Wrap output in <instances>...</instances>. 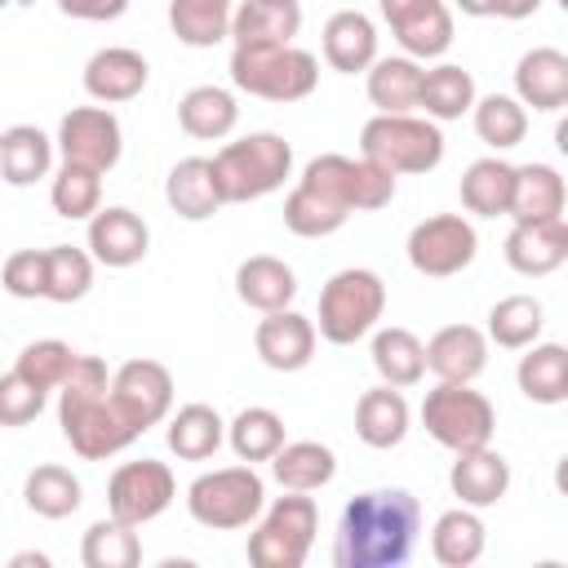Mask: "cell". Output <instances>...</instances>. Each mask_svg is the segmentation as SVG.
<instances>
[{"instance_id": "cell-51", "label": "cell", "mask_w": 568, "mask_h": 568, "mask_svg": "<svg viewBox=\"0 0 568 568\" xmlns=\"http://www.w3.org/2000/svg\"><path fill=\"white\" fill-rule=\"evenodd\" d=\"M541 9V0H493V13L506 18V22H519V18H532Z\"/></svg>"}, {"instance_id": "cell-23", "label": "cell", "mask_w": 568, "mask_h": 568, "mask_svg": "<svg viewBox=\"0 0 568 568\" xmlns=\"http://www.w3.org/2000/svg\"><path fill=\"white\" fill-rule=\"evenodd\" d=\"M164 200L178 217L186 222H204L213 217L226 200H222V186H217V173H213V160L209 155H186L169 169L164 178Z\"/></svg>"}, {"instance_id": "cell-35", "label": "cell", "mask_w": 568, "mask_h": 568, "mask_svg": "<svg viewBox=\"0 0 568 568\" xmlns=\"http://www.w3.org/2000/svg\"><path fill=\"white\" fill-rule=\"evenodd\" d=\"M519 355L515 382L532 404H564L568 399V351L559 342H532Z\"/></svg>"}, {"instance_id": "cell-5", "label": "cell", "mask_w": 568, "mask_h": 568, "mask_svg": "<svg viewBox=\"0 0 568 568\" xmlns=\"http://www.w3.org/2000/svg\"><path fill=\"white\" fill-rule=\"evenodd\" d=\"M213 173H217L226 204H248V200H262L284 186V178L293 173V146L280 133L257 129V133L226 142L213 155Z\"/></svg>"}, {"instance_id": "cell-52", "label": "cell", "mask_w": 568, "mask_h": 568, "mask_svg": "<svg viewBox=\"0 0 568 568\" xmlns=\"http://www.w3.org/2000/svg\"><path fill=\"white\" fill-rule=\"evenodd\" d=\"M466 18H493V0H453Z\"/></svg>"}, {"instance_id": "cell-8", "label": "cell", "mask_w": 568, "mask_h": 568, "mask_svg": "<svg viewBox=\"0 0 568 568\" xmlns=\"http://www.w3.org/2000/svg\"><path fill=\"white\" fill-rule=\"evenodd\" d=\"M266 506V484L262 475L244 462V466H217L204 470L200 479H191L186 488V510L200 528L213 532H231V528H248Z\"/></svg>"}, {"instance_id": "cell-11", "label": "cell", "mask_w": 568, "mask_h": 568, "mask_svg": "<svg viewBox=\"0 0 568 568\" xmlns=\"http://www.w3.org/2000/svg\"><path fill=\"white\" fill-rule=\"evenodd\" d=\"M173 497H178V479L155 457L124 462L106 479V515L120 519V524H129V528H142V524L160 519L173 506Z\"/></svg>"}, {"instance_id": "cell-17", "label": "cell", "mask_w": 568, "mask_h": 568, "mask_svg": "<svg viewBox=\"0 0 568 568\" xmlns=\"http://www.w3.org/2000/svg\"><path fill=\"white\" fill-rule=\"evenodd\" d=\"M151 248V231L146 222L124 209V204H106L89 217V257L111 266V271H124V266H138Z\"/></svg>"}, {"instance_id": "cell-16", "label": "cell", "mask_w": 568, "mask_h": 568, "mask_svg": "<svg viewBox=\"0 0 568 568\" xmlns=\"http://www.w3.org/2000/svg\"><path fill=\"white\" fill-rule=\"evenodd\" d=\"M253 351L266 368L275 373H297L315 359V320H306L302 311L284 306V311H266L253 328Z\"/></svg>"}, {"instance_id": "cell-27", "label": "cell", "mask_w": 568, "mask_h": 568, "mask_svg": "<svg viewBox=\"0 0 568 568\" xmlns=\"http://www.w3.org/2000/svg\"><path fill=\"white\" fill-rule=\"evenodd\" d=\"M302 27L297 0H240L231 9V40L235 44H293Z\"/></svg>"}, {"instance_id": "cell-9", "label": "cell", "mask_w": 568, "mask_h": 568, "mask_svg": "<svg viewBox=\"0 0 568 568\" xmlns=\"http://www.w3.org/2000/svg\"><path fill=\"white\" fill-rule=\"evenodd\" d=\"M320 532V506L306 493L284 488L248 532V564L253 568H302Z\"/></svg>"}, {"instance_id": "cell-45", "label": "cell", "mask_w": 568, "mask_h": 568, "mask_svg": "<svg viewBox=\"0 0 568 568\" xmlns=\"http://www.w3.org/2000/svg\"><path fill=\"white\" fill-rule=\"evenodd\" d=\"M89 288H93V257L75 244H49L44 248V297L58 306H71Z\"/></svg>"}, {"instance_id": "cell-44", "label": "cell", "mask_w": 568, "mask_h": 568, "mask_svg": "<svg viewBox=\"0 0 568 568\" xmlns=\"http://www.w3.org/2000/svg\"><path fill=\"white\" fill-rule=\"evenodd\" d=\"M80 559L84 568H138L142 564V541H138V528L120 524V519H93L84 528V541H80Z\"/></svg>"}, {"instance_id": "cell-15", "label": "cell", "mask_w": 568, "mask_h": 568, "mask_svg": "<svg viewBox=\"0 0 568 568\" xmlns=\"http://www.w3.org/2000/svg\"><path fill=\"white\" fill-rule=\"evenodd\" d=\"M390 36L399 40V49L417 62L448 53L453 44V9L444 0H377Z\"/></svg>"}, {"instance_id": "cell-43", "label": "cell", "mask_w": 568, "mask_h": 568, "mask_svg": "<svg viewBox=\"0 0 568 568\" xmlns=\"http://www.w3.org/2000/svg\"><path fill=\"white\" fill-rule=\"evenodd\" d=\"M470 120H475V133L484 146L493 151H510L528 138V106L510 93H488V98H475L470 106Z\"/></svg>"}, {"instance_id": "cell-34", "label": "cell", "mask_w": 568, "mask_h": 568, "mask_svg": "<svg viewBox=\"0 0 568 568\" xmlns=\"http://www.w3.org/2000/svg\"><path fill=\"white\" fill-rule=\"evenodd\" d=\"M364 89H368V102L386 115H399V111H417V89H422V62L399 53V58H373V67L364 71Z\"/></svg>"}, {"instance_id": "cell-53", "label": "cell", "mask_w": 568, "mask_h": 568, "mask_svg": "<svg viewBox=\"0 0 568 568\" xmlns=\"http://www.w3.org/2000/svg\"><path fill=\"white\" fill-rule=\"evenodd\" d=\"M22 564H36V568H49V555H40V550H22V555H13V568H22Z\"/></svg>"}, {"instance_id": "cell-6", "label": "cell", "mask_w": 568, "mask_h": 568, "mask_svg": "<svg viewBox=\"0 0 568 568\" xmlns=\"http://www.w3.org/2000/svg\"><path fill=\"white\" fill-rule=\"evenodd\" d=\"M359 155L373 160L377 169H386L390 178L430 173L444 160V133L426 115H413V111L386 115V111H377L359 129Z\"/></svg>"}, {"instance_id": "cell-22", "label": "cell", "mask_w": 568, "mask_h": 568, "mask_svg": "<svg viewBox=\"0 0 568 568\" xmlns=\"http://www.w3.org/2000/svg\"><path fill=\"white\" fill-rule=\"evenodd\" d=\"M515 98L532 111H559L568 102V53L537 44L515 62Z\"/></svg>"}, {"instance_id": "cell-30", "label": "cell", "mask_w": 568, "mask_h": 568, "mask_svg": "<svg viewBox=\"0 0 568 568\" xmlns=\"http://www.w3.org/2000/svg\"><path fill=\"white\" fill-rule=\"evenodd\" d=\"M53 164V138L36 124H9L0 133V178L9 186H36L49 178Z\"/></svg>"}, {"instance_id": "cell-20", "label": "cell", "mask_w": 568, "mask_h": 568, "mask_svg": "<svg viewBox=\"0 0 568 568\" xmlns=\"http://www.w3.org/2000/svg\"><path fill=\"white\" fill-rule=\"evenodd\" d=\"M506 262H510V271H519L528 280L555 275L568 262V222L564 217L515 222L506 235Z\"/></svg>"}, {"instance_id": "cell-39", "label": "cell", "mask_w": 568, "mask_h": 568, "mask_svg": "<svg viewBox=\"0 0 568 568\" xmlns=\"http://www.w3.org/2000/svg\"><path fill=\"white\" fill-rule=\"evenodd\" d=\"M510 182H515V164H506L501 155H484L462 173V204L475 217H506L510 209Z\"/></svg>"}, {"instance_id": "cell-28", "label": "cell", "mask_w": 568, "mask_h": 568, "mask_svg": "<svg viewBox=\"0 0 568 568\" xmlns=\"http://www.w3.org/2000/svg\"><path fill=\"white\" fill-rule=\"evenodd\" d=\"M408 422H413V413H408V399L399 395V386H386L382 382V386L364 390L359 404H355V435L368 448H395V444H404Z\"/></svg>"}, {"instance_id": "cell-19", "label": "cell", "mask_w": 568, "mask_h": 568, "mask_svg": "<svg viewBox=\"0 0 568 568\" xmlns=\"http://www.w3.org/2000/svg\"><path fill=\"white\" fill-rule=\"evenodd\" d=\"M448 488L462 506L470 510H484V506H497L510 488V462L493 448V444H479V448H462L453 453V466H448Z\"/></svg>"}, {"instance_id": "cell-14", "label": "cell", "mask_w": 568, "mask_h": 568, "mask_svg": "<svg viewBox=\"0 0 568 568\" xmlns=\"http://www.w3.org/2000/svg\"><path fill=\"white\" fill-rule=\"evenodd\" d=\"M111 399L124 413V422L142 435L160 426L173 408V373L160 359H124L111 373Z\"/></svg>"}, {"instance_id": "cell-32", "label": "cell", "mask_w": 568, "mask_h": 568, "mask_svg": "<svg viewBox=\"0 0 568 568\" xmlns=\"http://www.w3.org/2000/svg\"><path fill=\"white\" fill-rule=\"evenodd\" d=\"M475 75L457 62H439L430 71H422V89H417V106L426 111V120L444 124V120H462L475 106Z\"/></svg>"}, {"instance_id": "cell-13", "label": "cell", "mask_w": 568, "mask_h": 568, "mask_svg": "<svg viewBox=\"0 0 568 568\" xmlns=\"http://www.w3.org/2000/svg\"><path fill=\"white\" fill-rule=\"evenodd\" d=\"M53 146L62 151L67 164H84L98 173H111L124 151V129L111 106H71L58 124Z\"/></svg>"}, {"instance_id": "cell-40", "label": "cell", "mask_w": 568, "mask_h": 568, "mask_svg": "<svg viewBox=\"0 0 568 568\" xmlns=\"http://www.w3.org/2000/svg\"><path fill=\"white\" fill-rule=\"evenodd\" d=\"M226 444L240 462H271L275 448L284 444V417L266 404H248L235 413V422H226Z\"/></svg>"}, {"instance_id": "cell-25", "label": "cell", "mask_w": 568, "mask_h": 568, "mask_svg": "<svg viewBox=\"0 0 568 568\" xmlns=\"http://www.w3.org/2000/svg\"><path fill=\"white\" fill-rule=\"evenodd\" d=\"M568 186L555 164H515L510 182V222H541V217H564Z\"/></svg>"}, {"instance_id": "cell-24", "label": "cell", "mask_w": 568, "mask_h": 568, "mask_svg": "<svg viewBox=\"0 0 568 568\" xmlns=\"http://www.w3.org/2000/svg\"><path fill=\"white\" fill-rule=\"evenodd\" d=\"M324 62L342 75H355V71H368L373 58H377V27L368 13L359 9H337L328 22H324Z\"/></svg>"}, {"instance_id": "cell-46", "label": "cell", "mask_w": 568, "mask_h": 568, "mask_svg": "<svg viewBox=\"0 0 568 568\" xmlns=\"http://www.w3.org/2000/svg\"><path fill=\"white\" fill-rule=\"evenodd\" d=\"M49 204L58 217L67 222H84L102 209V173L98 169H84V164H67L58 169L53 186H49Z\"/></svg>"}, {"instance_id": "cell-50", "label": "cell", "mask_w": 568, "mask_h": 568, "mask_svg": "<svg viewBox=\"0 0 568 568\" xmlns=\"http://www.w3.org/2000/svg\"><path fill=\"white\" fill-rule=\"evenodd\" d=\"M67 18H80V22H115L129 0H53Z\"/></svg>"}, {"instance_id": "cell-33", "label": "cell", "mask_w": 568, "mask_h": 568, "mask_svg": "<svg viewBox=\"0 0 568 568\" xmlns=\"http://www.w3.org/2000/svg\"><path fill=\"white\" fill-rule=\"evenodd\" d=\"M164 439L182 462H209L226 444V422H222V413L213 404H182L169 417Z\"/></svg>"}, {"instance_id": "cell-7", "label": "cell", "mask_w": 568, "mask_h": 568, "mask_svg": "<svg viewBox=\"0 0 568 568\" xmlns=\"http://www.w3.org/2000/svg\"><path fill=\"white\" fill-rule=\"evenodd\" d=\"M386 311V284L368 266H346L320 288V337L333 346H355L377 328Z\"/></svg>"}, {"instance_id": "cell-38", "label": "cell", "mask_w": 568, "mask_h": 568, "mask_svg": "<svg viewBox=\"0 0 568 568\" xmlns=\"http://www.w3.org/2000/svg\"><path fill=\"white\" fill-rule=\"evenodd\" d=\"M22 501H27V510L40 515V519H67V515L80 510L84 488H80V479H75L67 466L44 462V466H36V470L22 479Z\"/></svg>"}, {"instance_id": "cell-42", "label": "cell", "mask_w": 568, "mask_h": 568, "mask_svg": "<svg viewBox=\"0 0 568 568\" xmlns=\"http://www.w3.org/2000/svg\"><path fill=\"white\" fill-rule=\"evenodd\" d=\"M541 328H546L541 302L528 297V293H510V297L493 302V311H488V333H484V337L497 342L501 351H524V346H532V342L541 337Z\"/></svg>"}, {"instance_id": "cell-1", "label": "cell", "mask_w": 568, "mask_h": 568, "mask_svg": "<svg viewBox=\"0 0 568 568\" xmlns=\"http://www.w3.org/2000/svg\"><path fill=\"white\" fill-rule=\"evenodd\" d=\"M395 200V178L373 160L355 155H315L297 186L284 200V226L302 240H324L346 226L351 213H373Z\"/></svg>"}, {"instance_id": "cell-31", "label": "cell", "mask_w": 568, "mask_h": 568, "mask_svg": "<svg viewBox=\"0 0 568 568\" xmlns=\"http://www.w3.org/2000/svg\"><path fill=\"white\" fill-rule=\"evenodd\" d=\"M235 120H240V106H235V98H231L222 84H195V89H186L182 102H178V124H182V133H186V138H200V142H222V138H231Z\"/></svg>"}, {"instance_id": "cell-4", "label": "cell", "mask_w": 568, "mask_h": 568, "mask_svg": "<svg viewBox=\"0 0 568 568\" xmlns=\"http://www.w3.org/2000/svg\"><path fill=\"white\" fill-rule=\"evenodd\" d=\"M231 84L248 98L266 102H302L320 84L315 53L297 44H235L231 49Z\"/></svg>"}, {"instance_id": "cell-3", "label": "cell", "mask_w": 568, "mask_h": 568, "mask_svg": "<svg viewBox=\"0 0 568 568\" xmlns=\"http://www.w3.org/2000/svg\"><path fill=\"white\" fill-rule=\"evenodd\" d=\"M58 426L84 462H106L138 439L111 399V373L98 355H80L71 377L58 386Z\"/></svg>"}, {"instance_id": "cell-37", "label": "cell", "mask_w": 568, "mask_h": 568, "mask_svg": "<svg viewBox=\"0 0 568 568\" xmlns=\"http://www.w3.org/2000/svg\"><path fill=\"white\" fill-rule=\"evenodd\" d=\"M484 519L470 510V506H453L435 519L430 528V555L444 564V568H470L479 555H484Z\"/></svg>"}, {"instance_id": "cell-48", "label": "cell", "mask_w": 568, "mask_h": 568, "mask_svg": "<svg viewBox=\"0 0 568 568\" xmlns=\"http://www.w3.org/2000/svg\"><path fill=\"white\" fill-rule=\"evenodd\" d=\"M44 399L49 395L40 386H31L18 368H9L0 377V426H27V422H36L44 413Z\"/></svg>"}, {"instance_id": "cell-2", "label": "cell", "mask_w": 568, "mask_h": 568, "mask_svg": "<svg viewBox=\"0 0 568 568\" xmlns=\"http://www.w3.org/2000/svg\"><path fill=\"white\" fill-rule=\"evenodd\" d=\"M422 532V506L408 488H368L342 506L333 564L337 568H399Z\"/></svg>"}, {"instance_id": "cell-49", "label": "cell", "mask_w": 568, "mask_h": 568, "mask_svg": "<svg viewBox=\"0 0 568 568\" xmlns=\"http://www.w3.org/2000/svg\"><path fill=\"white\" fill-rule=\"evenodd\" d=\"M0 284H4L9 297H22V302L44 297V248H18V253H9L4 266H0Z\"/></svg>"}, {"instance_id": "cell-36", "label": "cell", "mask_w": 568, "mask_h": 568, "mask_svg": "<svg viewBox=\"0 0 568 568\" xmlns=\"http://www.w3.org/2000/svg\"><path fill=\"white\" fill-rule=\"evenodd\" d=\"M373 368L386 386H417L426 377V351H422V337L413 328H377L373 333Z\"/></svg>"}, {"instance_id": "cell-41", "label": "cell", "mask_w": 568, "mask_h": 568, "mask_svg": "<svg viewBox=\"0 0 568 568\" xmlns=\"http://www.w3.org/2000/svg\"><path fill=\"white\" fill-rule=\"evenodd\" d=\"M235 0H169V27L191 49H213L231 36Z\"/></svg>"}, {"instance_id": "cell-26", "label": "cell", "mask_w": 568, "mask_h": 568, "mask_svg": "<svg viewBox=\"0 0 568 568\" xmlns=\"http://www.w3.org/2000/svg\"><path fill=\"white\" fill-rule=\"evenodd\" d=\"M235 297L253 311H284L297 297V275L288 262L271 257V253H253L235 266Z\"/></svg>"}, {"instance_id": "cell-12", "label": "cell", "mask_w": 568, "mask_h": 568, "mask_svg": "<svg viewBox=\"0 0 568 568\" xmlns=\"http://www.w3.org/2000/svg\"><path fill=\"white\" fill-rule=\"evenodd\" d=\"M404 248H408V262H413L417 275L448 280V275H462L475 262L479 235H475V226L462 213H435V217H422L408 231Z\"/></svg>"}, {"instance_id": "cell-29", "label": "cell", "mask_w": 568, "mask_h": 568, "mask_svg": "<svg viewBox=\"0 0 568 568\" xmlns=\"http://www.w3.org/2000/svg\"><path fill=\"white\" fill-rule=\"evenodd\" d=\"M271 475L280 479V488L293 493H320L324 484H333L337 475V453L320 439H284L271 457Z\"/></svg>"}, {"instance_id": "cell-10", "label": "cell", "mask_w": 568, "mask_h": 568, "mask_svg": "<svg viewBox=\"0 0 568 568\" xmlns=\"http://www.w3.org/2000/svg\"><path fill=\"white\" fill-rule=\"evenodd\" d=\"M422 426L435 444H444L448 453H462V448L493 444L497 413L488 395L470 390V382H439L422 399Z\"/></svg>"}, {"instance_id": "cell-47", "label": "cell", "mask_w": 568, "mask_h": 568, "mask_svg": "<svg viewBox=\"0 0 568 568\" xmlns=\"http://www.w3.org/2000/svg\"><path fill=\"white\" fill-rule=\"evenodd\" d=\"M75 359H80V351H71L62 337H40V342H27V346L18 351V364H13V368H18L31 386H40V390L49 395V390H58V386L71 377Z\"/></svg>"}, {"instance_id": "cell-21", "label": "cell", "mask_w": 568, "mask_h": 568, "mask_svg": "<svg viewBox=\"0 0 568 568\" xmlns=\"http://www.w3.org/2000/svg\"><path fill=\"white\" fill-rule=\"evenodd\" d=\"M422 351L439 382H475L488 368V337L475 324H444L430 342H422Z\"/></svg>"}, {"instance_id": "cell-18", "label": "cell", "mask_w": 568, "mask_h": 568, "mask_svg": "<svg viewBox=\"0 0 568 568\" xmlns=\"http://www.w3.org/2000/svg\"><path fill=\"white\" fill-rule=\"evenodd\" d=\"M84 93L93 98V102H102V106H115V102H133L142 89H146V80H151V62L138 53V49H129V44H106V49H98L89 62H84Z\"/></svg>"}]
</instances>
